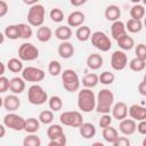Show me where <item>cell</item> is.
<instances>
[{"label": "cell", "instance_id": "1", "mask_svg": "<svg viewBox=\"0 0 146 146\" xmlns=\"http://www.w3.org/2000/svg\"><path fill=\"white\" fill-rule=\"evenodd\" d=\"M78 107L84 113H90L96 107V96L89 88H84L78 94Z\"/></svg>", "mask_w": 146, "mask_h": 146}, {"label": "cell", "instance_id": "2", "mask_svg": "<svg viewBox=\"0 0 146 146\" xmlns=\"http://www.w3.org/2000/svg\"><path fill=\"white\" fill-rule=\"evenodd\" d=\"M114 104V95L111 90L108 89H102L97 97H96V107L95 110L97 111V113H110L111 108Z\"/></svg>", "mask_w": 146, "mask_h": 146}, {"label": "cell", "instance_id": "3", "mask_svg": "<svg viewBox=\"0 0 146 146\" xmlns=\"http://www.w3.org/2000/svg\"><path fill=\"white\" fill-rule=\"evenodd\" d=\"M62 82H63V87L66 91L68 92H74L76 90H79L80 88V79L79 75L75 71L67 68L64 70L62 73Z\"/></svg>", "mask_w": 146, "mask_h": 146}, {"label": "cell", "instance_id": "4", "mask_svg": "<svg viewBox=\"0 0 146 146\" xmlns=\"http://www.w3.org/2000/svg\"><path fill=\"white\" fill-rule=\"evenodd\" d=\"M44 14H46V9L40 3H35L32 5L29 9L27 13V22L31 26H41L44 22Z\"/></svg>", "mask_w": 146, "mask_h": 146}, {"label": "cell", "instance_id": "5", "mask_svg": "<svg viewBox=\"0 0 146 146\" xmlns=\"http://www.w3.org/2000/svg\"><path fill=\"white\" fill-rule=\"evenodd\" d=\"M27 100L32 105H42L48 100V95L39 84H32L27 90Z\"/></svg>", "mask_w": 146, "mask_h": 146}, {"label": "cell", "instance_id": "6", "mask_svg": "<svg viewBox=\"0 0 146 146\" xmlns=\"http://www.w3.org/2000/svg\"><path fill=\"white\" fill-rule=\"evenodd\" d=\"M89 39H91L92 46H94L96 49L100 50V51L106 52V51H108V50L112 48V42H111L110 38L107 36L106 33H104V32H102V31H96V32H94L92 34H90V38H89Z\"/></svg>", "mask_w": 146, "mask_h": 146}, {"label": "cell", "instance_id": "7", "mask_svg": "<svg viewBox=\"0 0 146 146\" xmlns=\"http://www.w3.org/2000/svg\"><path fill=\"white\" fill-rule=\"evenodd\" d=\"M59 121L64 125L72 127V128H79L83 122V117L81 113L78 111H66L60 114Z\"/></svg>", "mask_w": 146, "mask_h": 146}, {"label": "cell", "instance_id": "8", "mask_svg": "<svg viewBox=\"0 0 146 146\" xmlns=\"http://www.w3.org/2000/svg\"><path fill=\"white\" fill-rule=\"evenodd\" d=\"M18 57L21 60L25 62H32L35 60L39 57V49L30 42L22 43L18 48Z\"/></svg>", "mask_w": 146, "mask_h": 146}, {"label": "cell", "instance_id": "9", "mask_svg": "<svg viewBox=\"0 0 146 146\" xmlns=\"http://www.w3.org/2000/svg\"><path fill=\"white\" fill-rule=\"evenodd\" d=\"M3 124L6 128H9L15 131H22L24 130L25 125V119L14 112H9L3 117Z\"/></svg>", "mask_w": 146, "mask_h": 146}, {"label": "cell", "instance_id": "10", "mask_svg": "<svg viewBox=\"0 0 146 146\" xmlns=\"http://www.w3.org/2000/svg\"><path fill=\"white\" fill-rule=\"evenodd\" d=\"M22 78L25 82H40L44 79V71L39 67L27 66L22 70Z\"/></svg>", "mask_w": 146, "mask_h": 146}, {"label": "cell", "instance_id": "11", "mask_svg": "<svg viewBox=\"0 0 146 146\" xmlns=\"http://www.w3.org/2000/svg\"><path fill=\"white\" fill-rule=\"evenodd\" d=\"M128 65V57L125 55V52L121 51V50H116L112 54L111 57V66L113 70L115 71H122L127 67Z\"/></svg>", "mask_w": 146, "mask_h": 146}, {"label": "cell", "instance_id": "12", "mask_svg": "<svg viewBox=\"0 0 146 146\" xmlns=\"http://www.w3.org/2000/svg\"><path fill=\"white\" fill-rule=\"evenodd\" d=\"M136 127H137V123L133 119H122L120 121V124H119V129L120 131L125 135V136H130V135H133L136 132Z\"/></svg>", "mask_w": 146, "mask_h": 146}, {"label": "cell", "instance_id": "13", "mask_svg": "<svg viewBox=\"0 0 146 146\" xmlns=\"http://www.w3.org/2000/svg\"><path fill=\"white\" fill-rule=\"evenodd\" d=\"M111 111H112V116L119 121L127 117V115H128V106L123 102H117L116 104H114L112 106Z\"/></svg>", "mask_w": 146, "mask_h": 146}, {"label": "cell", "instance_id": "14", "mask_svg": "<svg viewBox=\"0 0 146 146\" xmlns=\"http://www.w3.org/2000/svg\"><path fill=\"white\" fill-rule=\"evenodd\" d=\"M128 114L130 115L131 119L135 121H140V120H146V108L141 105L133 104L128 108Z\"/></svg>", "mask_w": 146, "mask_h": 146}, {"label": "cell", "instance_id": "15", "mask_svg": "<svg viewBox=\"0 0 146 146\" xmlns=\"http://www.w3.org/2000/svg\"><path fill=\"white\" fill-rule=\"evenodd\" d=\"M21 106V99L15 95H8L3 98V107L8 111V112H15Z\"/></svg>", "mask_w": 146, "mask_h": 146}, {"label": "cell", "instance_id": "16", "mask_svg": "<svg viewBox=\"0 0 146 146\" xmlns=\"http://www.w3.org/2000/svg\"><path fill=\"white\" fill-rule=\"evenodd\" d=\"M86 21V16L82 11L75 10L73 13H71L67 17V25L70 27H79L83 24V22Z\"/></svg>", "mask_w": 146, "mask_h": 146}, {"label": "cell", "instance_id": "17", "mask_svg": "<svg viewBox=\"0 0 146 146\" xmlns=\"http://www.w3.org/2000/svg\"><path fill=\"white\" fill-rule=\"evenodd\" d=\"M9 90L15 94L19 95L25 90V80L19 76H15L9 80Z\"/></svg>", "mask_w": 146, "mask_h": 146}, {"label": "cell", "instance_id": "18", "mask_svg": "<svg viewBox=\"0 0 146 146\" xmlns=\"http://www.w3.org/2000/svg\"><path fill=\"white\" fill-rule=\"evenodd\" d=\"M57 51H58V55H59L62 58L68 59V58H71V57L74 55V51H75V50H74V47H73V44H72L71 42L63 41V42L58 46Z\"/></svg>", "mask_w": 146, "mask_h": 146}, {"label": "cell", "instance_id": "19", "mask_svg": "<svg viewBox=\"0 0 146 146\" xmlns=\"http://www.w3.org/2000/svg\"><path fill=\"white\" fill-rule=\"evenodd\" d=\"M111 33H112L113 39H114V40H117L121 35H123V34L127 33L125 24H124L123 22H121L120 19L113 22L112 25H111Z\"/></svg>", "mask_w": 146, "mask_h": 146}, {"label": "cell", "instance_id": "20", "mask_svg": "<svg viewBox=\"0 0 146 146\" xmlns=\"http://www.w3.org/2000/svg\"><path fill=\"white\" fill-rule=\"evenodd\" d=\"M79 130L80 135L86 139H90L96 135V127L90 122H82V124L79 127Z\"/></svg>", "mask_w": 146, "mask_h": 146}, {"label": "cell", "instance_id": "21", "mask_svg": "<svg viewBox=\"0 0 146 146\" xmlns=\"http://www.w3.org/2000/svg\"><path fill=\"white\" fill-rule=\"evenodd\" d=\"M103 63H104V59L99 54H91L87 58V66L94 71L99 70L103 66Z\"/></svg>", "mask_w": 146, "mask_h": 146}, {"label": "cell", "instance_id": "22", "mask_svg": "<svg viewBox=\"0 0 146 146\" xmlns=\"http://www.w3.org/2000/svg\"><path fill=\"white\" fill-rule=\"evenodd\" d=\"M121 16V9L116 5H110L105 9V18L111 22H115Z\"/></svg>", "mask_w": 146, "mask_h": 146}, {"label": "cell", "instance_id": "23", "mask_svg": "<svg viewBox=\"0 0 146 146\" xmlns=\"http://www.w3.org/2000/svg\"><path fill=\"white\" fill-rule=\"evenodd\" d=\"M116 42H117L119 47H120L122 50H131V49L133 48V46H135L133 39H132L130 35H128L127 33L123 34V35H121V36L116 40Z\"/></svg>", "mask_w": 146, "mask_h": 146}, {"label": "cell", "instance_id": "24", "mask_svg": "<svg viewBox=\"0 0 146 146\" xmlns=\"http://www.w3.org/2000/svg\"><path fill=\"white\" fill-rule=\"evenodd\" d=\"M55 35L57 39H59L62 41H67L72 36V30L68 25H62V26H58L56 29Z\"/></svg>", "mask_w": 146, "mask_h": 146}, {"label": "cell", "instance_id": "25", "mask_svg": "<svg viewBox=\"0 0 146 146\" xmlns=\"http://www.w3.org/2000/svg\"><path fill=\"white\" fill-rule=\"evenodd\" d=\"M117 137H119V133H117V130L115 128H113L111 125L103 128V138L108 144H113Z\"/></svg>", "mask_w": 146, "mask_h": 146}, {"label": "cell", "instance_id": "26", "mask_svg": "<svg viewBox=\"0 0 146 146\" xmlns=\"http://www.w3.org/2000/svg\"><path fill=\"white\" fill-rule=\"evenodd\" d=\"M52 36V31L50 30V27L48 26H39L38 31H36V38L40 42H48Z\"/></svg>", "mask_w": 146, "mask_h": 146}, {"label": "cell", "instance_id": "27", "mask_svg": "<svg viewBox=\"0 0 146 146\" xmlns=\"http://www.w3.org/2000/svg\"><path fill=\"white\" fill-rule=\"evenodd\" d=\"M40 128V121L35 117H29L25 120V125H24V130L29 133H34L39 130Z\"/></svg>", "mask_w": 146, "mask_h": 146}, {"label": "cell", "instance_id": "28", "mask_svg": "<svg viewBox=\"0 0 146 146\" xmlns=\"http://www.w3.org/2000/svg\"><path fill=\"white\" fill-rule=\"evenodd\" d=\"M143 29V23H141V19H133V18H130L127 24H125V30L131 32V33H138L140 32Z\"/></svg>", "mask_w": 146, "mask_h": 146}, {"label": "cell", "instance_id": "29", "mask_svg": "<svg viewBox=\"0 0 146 146\" xmlns=\"http://www.w3.org/2000/svg\"><path fill=\"white\" fill-rule=\"evenodd\" d=\"M98 75L95 74V73H89V74H86L82 79V84L86 87V88H94L98 84Z\"/></svg>", "mask_w": 146, "mask_h": 146}, {"label": "cell", "instance_id": "30", "mask_svg": "<svg viewBox=\"0 0 146 146\" xmlns=\"http://www.w3.org/2000/svg\"><path fill=\"white\" fill-rule=\"evenodd\" d=\"M130 16L133 19H141L145 16V7L140 3H135L130 9Z\"/></svg>", "mask_w": 146, "mask_h": 146}, {"label": "cell", "instance_id": "31", "mask_svg": "<svg viewBox=\"0 0 146 146\" xmlns=\"http://www.w3.org/2000/svg\"><path fill=\"white\" fill-rule=\"evenodd\" d=\"M90 34H91V31H90V27L89 26H86V25H81L78 27L76 32H75V36L79 41H87L89 38H90Z\"/></svg>", "mask_w": 146, "mask_h": 146}, {"label": "cell", "instance_id": "32", "mask_svg": "<svg viewBox=\"0 0 146 146\" xmlns=\"http://www.w3.org/2000/svg\"><path fill=\"white\" fill-rule=\"evenodd\" d=\"M5 36H7L9 40H17L19 38V31H18V26L17 24H11L8 25L5 29Z\"/></svg>", "mask_w": 146, "mask_h": 146}, {"label": "cell", "instance_id": "33", "mask_svg": "<svg viewBox=\"0 0 146 146\" xmlns=\"http://www.w3.org/2000/svg\"><path fill=\"white\" fill-rule=\"evenodd\" d=\"M7 68L13 73H19L23 70V63L18 58H10L7 63Z\"/></svg>", "mask_w": 146, "mask_h": 146}, {"label": "cell", "instance_id": "34", "mask_svg": "<svg viewBox=\"0 0 146 146\" xmlns=\"http://www.w3.org/2000/svg\"><path fill=\"white\" fill-rule=\"evenodd\" d=\"M17 26H18V31H19V38L30 39L32 36L33 31H32L31 25L25 24V23H19V24H17Z\"/></svg>", "mask_w": 146, "mask_h": 146}, {"label": "cell", "instance_id": "35", "mask_svg": "<svg viewBox=\"0 0 146 146\" xmlns=\"http://www.w3.org/2000/svg\"><path fill=\"white\" fill-rule=\"evenodd\" d=\"M129 67L133 72H141L146 67V60L136 57L129 62Z\"/></svg>", "mask_w": 146, "mask_h": 146}, {"label": "cell", "instance_id": "36", "mask_svg": "<svg viewBox=\"0 0 146 146\" xmlns=\"http://www.w3.org/2000/svg\"><path fill=\"white\" fill-rule=\"evenodd\" d=\"M49 108L52 111V112H58L63 108V100L59 96H51L49 98Z\"/></svg>", "mask_w": 146, "mask_h": 146}, {"label": "cell", "instance_id": "37", "mask_svg": "<svg viewBox=\"0 0 146 146\" xmlns=\"http://www.w3.org/2000/svg\"><path fill=\"white\" fill-rule=\"evenodd\" d=\"M114 80H115V75L112 72H108V71H105V72L100 73V75H98V81L102 84H105V86L112 84L114 82Z\"/></svg>", "mask_w": 146, "mask_h": 146}, {"label": "cell", "instance_id": "38", "mask_svg": "<svg viewBox=\"0 0 146 146\" xmlns=\"http://www.w3.org/2000/svg\"><path fill=\"white\" fill-rule=\"evenodd\" d=\"M62 133H64V130H63L62 125H59V124H51L47 129V136L49 139H54V138L60 136Z\"/></svg>", "mask_w": 146, "mask_h": 146}, {"label": "cell", "instance_id": "39", "mask_svg": "<svg viewBox=\"0 0 146 146\" xmlns=\"http://www.w3.org/2000/svg\"><path fill=\"white\" fill-rule=\"evenodd\" d=\"M48 72L51 76H57L62 73V65L58 60H50L48 64Z\"/></svg>", "mask_w": 146, "mask_h": 146}, {"label": "cell", "instance_id": "40", "mask_svg": "<svg viewBox=\"0 0 146 146\" xmlns=\"http://www.w3.org/2000/svg\"><path fill=\"white\" fill-rule=\"evenodd\" d=\"M23 145L24 146H40L41 145V140L36 135L31 133V135H29L27 137L24 138Z\"/></svg>", "mask_w": 146, "mask_h": 146}, {"label": "cell", "instance_id": "41", "mask_svg": "<svg viewBox=\"0 0 146 146\" xmlns=\"http://www.w3.org/2000/svg\"><path fill=\"white\" fill-rule=\"evenodd\" d=\"M54 120V113L52 111H49V110H46V111H42L40 114H39V121L43 124H49L51 123Z\"/></svg>", "mask_w": 146, "mask_h": 146}, {"label": "cell", "instance_id": "42", "mask_svg": "<svg viewBox=\"0 0 146 146\" xmlns=\"http://www.w3.org/2000/svg\"><path fill=\"white\" fill-rule=\"evenodd\" d=\"M49 16L55 23H59V22H62L64 19V13L59 8H52L50 10V13H49Z\"/></svg>", "mask_w": 146, "mask_h": 146}, {"label": "cell", "instance_id": "43", "mask_svg": "<svg viewBox=\"0 0 146 146\" xmlns=\"http://www.w3.org/2000/svg\"><path fill=\"white\" fill-rule=\"evenodd\" d=\"M66 136L65 133H62L60 136L54 138V139H50V141L48 143L49 146H65L66 145Z\"/></svg>", "mask_w": 146, "mask_h": 146}, {"label": "cell", "instance_id": "44", "mask_svg": "<svg viewBox=\"0 0 146 146\" xmlns=\"http://www.w3.org/2000/svg\"><path fill=\"white\" fill-rule=\"evenodd\" d=\"M135 52L137 55V58H140V59L146 60V46L144 43L137 44V47L135 49Z\"/></svg>", "mask_w": 146, "mask_h": 146}, {"label": "cell", "instance_id": "45", "mask_svg": "<svg viewBox=\"0 0 146 146\" xmlns=\"http://www.w3.org/2000/svg\"><path fill=\"white\" fill-rule=\"evenodd\" d=\"M111 123H112V116L108 113L103 114L100 120H99V127L100 128H106V127L111 125Z\"/></svg>", "mask_w": 146, "mask_h": 146}, {"label": "cell", "instance_id": "46", "mask_svg": "<svg viewBox=\"0 0 146 146\" xmlns=\"http://www.w3.org/2000/svg\"><path fill=\"white\" fill-rule=\"evenodd\" d=\"M8 89H9V80L6 76L0 75V94L6 92Z\"/></svg>", "mask_w": 146, "mask_h": 146}, {"label": "cell", "instance_id": "47", "mask_svg": "<svg viewBox=\"0 0 146 146\" xmlns=\"http://www.w3.org/2000/svg\"><path fill=\"white\" fill-rule=\"evenodd\" d=\"M114 146H129L130 145V140L127 137H117L116 140L113 143Z\"/></svg>", "mask_w": 146, "mask_h": 146}, {"label": "cell", "instance_id": "48", "mask_svg": "<svg viewBox=\"0 0 146 146\" xmlns=\"http://www.w3.org/2000/svg\"><path fill=\"white\" fill-rule=\"evenodd\" d=\"M136 130L140 135H146V120H140L136 127Z\"/></svg>", "mask_w": 146, "mask_h": 146}, {"label": "cell", "instance_id": "49", "mask_svg": "<svg viewBox=\"0 0 146 146\" xmlns=\"http://www.w3.org/2000/svg\"><path fill=\"white\" fill-rule=\"evenodd\" d=\"M8 9H9V8H8L7 2H6V1H3V0H0V18L7 15Z\"/></svg>", "mask_w": 146, "mask_h": 146}, {"label": "cell", "instance_id": "50", "mask_svg": "<svg viewBox=\"0 0 146 146\" xmlns=\"http://www.w3.org/2000/svg\"><path fill=\"white\" fill-rule=\"evenodd\" d=\"M138 91L141 96H146V81L143 80L139 84H138Z\"/></svg>", "mask_w": 146, "mask_h": 146}, {"label": "cell", "instance_id": "51", "mask_svg": "<svg viewBox=\"0 0 146 146\" xmlns=\"http://www.w3.org/2000/svg\"><path fill=\"white\" fill-rule=\"evenodd\" d=\"M87 1H88V0H70L71 5L74 6V7H80V6L84 5Z\"/></svg>", "mask_w": 146, "mask_h": 146}, {"label": "cell", "instance_id": "52", "mask_svg": "<svg viewBox=\"0 0 146 146\" xmlns=\"http://www.w3.org/2000/svg\"><path fill=\"white\" fill-rule=\"evenodd\" d=\"M6 135V127L5 124H0V138H3Z\"/></svg>", "mask_w": 146, "mask_h": 146}, {"label": "cell", "instance_id": "53", "mask_svg": "<svg viewBox=\"0 0 146 146\" xmlns=\"http://www.w3.org/2000/svg\"><path fill=\"white\" fill-rule=\"evenodd\" d=\"M23 2L25 5H29V6H32V5H35L39 2V0H23Z\"/></svg>", "mask_w": 146, "mask_h": 146}, {"label": "cell", "instance_id": "54", "mask_svg": "<svg viewBox=\"0 0 146 146\" xmlns=\"http://www.w3.org/2000/svg\"><path fill=\"white\" fill-rule=\"evenodd\" d=\"M5 70H6V67H5V64H3L2 62H0V75H3V73H5Z\"/></svg>", "mask_w": 146, "mask_h": 146}, {"label": "cell", "instance_id": "55", "mask_svg": "<svg viewBox=\"0 0 146 146\" xmlns=\"http://www.w3.org/2000/svg\"><path fill=\"white\" fill-rule=\"evenodd\" d=\"M3 41H5V34L2 32H0V44L3 43Z\"/></svg>", "mask_w": 146, "mask_h": 146}, {"label": "cell", "instance_id": "56", "mask_svg": "<svg viewBox=\"0 0 146 146\" xmlns=\"http://www.w3.org/2000/svg\"><path fill=\"white\" fill-rule=\"evenodd\" d=\"M130 1H131V2H133V3H139L141 0H130Z\"/></svg>", "mask_w": 146, "mask_h": 146}, {"label": "cell", "instance_id": "57", "mask_svg": "<svg viewBox=\"0 0 146 146\" xmlns=\"http://www.w3.org/2000/svg\"><path fill=\"white\" fill-rule=\"evenodd\" d=\"M1 106H3V99L0 97V107H1Z\"/></svg>", "mask_w": 146, "mask_h": 146}]
</instances>
